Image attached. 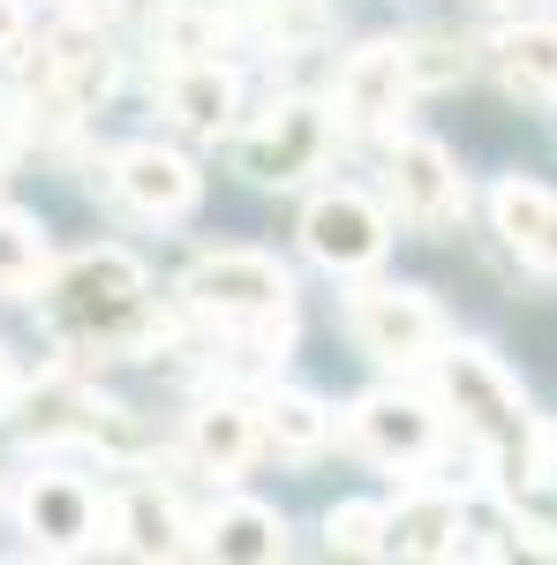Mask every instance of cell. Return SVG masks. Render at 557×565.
I'll use <instances>...</instances> for the list:
<instances>
[{
	"instance_id": "1",
	"label": "cell",
	"mask_w": 557,
	"mask_h": 565,
	"mask_svg": "<svg viewBox=\"0 0 557 565\" xmlns=\"http://www.w3.org/2000/svg\"><path fill=\"white\" fill-rule=\"evenodd\" d=\"M39 302L68 348L106 354V362H136L167 340V317L151 309V279L129 249H84V257L53 264Z\"/></svg>"
},
{
	"instance_id": "2",
	"label": "cell",
	"mask_w": 557,
	"mask_h": 565,
	"mask_svg": "<svg viewBox=\"0 0 557 565\" xmlns=\"http://www.w3.org/2000/svg\"><path fill=\"white\" fill-rule=\"evenodd\" d=\"M181 295H189V309L249 332L264 348H287V332H294V279L264 249H212V257H196L189 279H181Z\"/></svg>"
},
{
	"instance_id": "3",
	"label": "cell",
	"mask_w": 557,
	"mask_h": 565,
	"mask_svg": "<svg viewBox=\"0 0 557 565\" xmlns=\"http://www.w3.org/2000/svg\"><path fill=\"white\" fill-rule=\"evenodd\" d=\"M234 159H242V174L264 181V189H294V181H309L332 159V114H324L317 98H279V106H264L257 121L242 129Z\"/></svg>"
},
{
	"instance_id": "4",
	"label": "cell",
	"mask_w": 557,
	"mask_h": 565,
	"mask_svg": "<svg viewBox=\"0 0 557 565\" xmlns=\"http://www.w3.org/2000/svg\"><path fill=\"white\" fill-rule=\"evenodd\" d=\"M429 362H437V392H444V407L460 415V430L482 437L490 452L519 445V430H527V399H519V385L497 370V354H482V348H437Z\"/></svg>"
},
{
	"instance_id": "5",
	"label": "cell",
	"mask_w": 557,
	"mask_h": 565,
	"mask_svg": "<svg viewBox=\"0 0 557 565\" xmlns=\"http://www.w3.org/2000/svg\"><path fill=\"white\" fill-rule=\"evenodd\" d=\"M15 407H23V430L39 445H98V452H136L143 445L129 407L76 385V377H45V385L15 392Z\"/></svg>"
},
{
	"instance_id": "6",
	"label": "cell",
	"mask_w": 557,
	"mask_h": 565,
	"mask_svg": "<svg viewBox=\"0 0 557 565\" xmlns=\"http://www.w3.org/2000/svg\"><path fill=\"white\" fill-rule=\"evenodd\" d=\"M346 332L377 362H429L444 348V309L422 287H354L346 295Z\"/></svg>"
},
{
	"instance_id": "7",
	"label": "cell",
	"mask_w": 557,
	"mask_h": 565,
	"mask_svg": "<svg viewBox=\"0 0 557 565\" xmlns=\"http://www.w3.org/2000/svg\"><path fill=\"white\" fill-rule=\"evenodd\" d=\"M301 249L324 264V271H340V279H362V271L385 264L392 226L362 189H324V196L301 212Z\"/></svg>"
},
{
	"instance_id": "8",
	"label": "cell",
	"mask_w": 557,
	"mask_h": 565,
	"mask_svg": "<svg viewBox=\"0 0 557 565\" xmlns=\"http://www.w3.org/2000/svg\"><path fill=\"white\" fill-rule=\"evenodd\" d=\"M15 513H23L31 551H45V558H84L106 543V498L76 476H31Z\"/></svg>"
},
{
	"instance_id": "9",
	"label": "cell",
	"mask_w": 557,
	"mask_h": 565,
	"mask_svg": "<svg viewBox=\"0 0 557 565\" xmlns=\"http://www.w3.org/2000/svg\"><path fill=\"white\" fill-rule=\"evenodd\" d=\"M385 189H392V212L407 218V226H452L460 204H468V189H460V167L444 159V143H429V136H399L392 143V167H385Z\"/></svg>"
},
{
	"instance_id": "10",
	"label": "cell",
	"mask_w": 557,
	"mask_h": 565,
	"mask_svg": "<svg viewBox=\"0 0 557 565\" xmlns=\"http://www.w3.org/2000/svg\"><path fill=\"white\" fill-rule=\"evenodd\" d=\"M346 437L377 460V468H429L437 460V415H429L422 399H407V392H362L354 407H346Z\"/></svg>"
},
{
	"instance_id": "11",
	"label": "cell",
	"mask_w": 557,
	"mask_h": 565,
	"mask_svg": "<svg viewBox=\"0 0 557 565\" xmlns=\"http://www.w3.org/2000/svg\"><path fill=\"white\" fill-rule=\"evenodd\" d=\"M114 196L129 204L136 218H189L196 212V196H204V181H196V167L181 159V151H167V143H129L121 159H114Z\"/></svg>"
},
{
	"instance_id": "12",
	"label": "cell",
	"mask_w": 557,
	"mask_h": 565,
	"mask_svg": "<svg viewBox=\"0 0 557 565\" xmlns=\"http://www.w3.org/2000/svg\"><path fill=\"white\" fill-rule=\"evenodd\" d=\"M106 543L121 558H181L189 551V527H181V505L151 476H129L114 498H106Z\"/></svg>"
},
{
	"instance_id": "13",
	"label": "cell",
	"mask_w": 557,
	"mask_h": 565,
	"mask_svg": "<svg viewBox=\"0 0 557 565\" xmlns=\"http://www.w3.org/2000/svg\"><path fill=\"white\" fill-rule=\"evenodd\" d=\"M159 98H167V121L181 136H218V129H234L242 84H234V68L218 53H189V61H167Z\"/></svg>"
},
{
	"instance_id": "14",
	"label": "cell",
	"mask_w": 557,
	"mask_h": 565,
	"mask_svg": "<svg viewBox=\"0 0 557 565\" xmlns=\"http://www.w3.org/2000/svg\"><path fill=\"white\" fill-rule=\"evenodd\" d=\"M415 98V68H407V45H362L340 76V114L346 129H392L399 106Z\"/></svg>"
},
{
	"instance_id": "15",
	"label": "cell",
	"mask_w": 557,
	"mask_h": 565,
	"mask_svg": "<svg viewBox=\"0 0 557 565\" xmlns=\"http://www.w3.org/2000/svg\"><path fill=\"white\" fill-rule=\"evenodd\" d=\"M257 445H264V415L242 407V399H212V407L189 415V460L212 482H242L249 460H257Z\"/></svg>"
},
{
	"instance_id": "16",
	"label": "cell",
	"mask_w": 557,
	"mask_h": 565,
	"mask_svg": "<svg viewBox=\"0 0 557 565\" xmlns=\"http://www.w3.org/2000/svg\"><path fill=\"white\" fill-rule=\"evenodd\" d=\"M490 212H497V234L513 242L535 271H557V196L535 189V181H497L490 189Z\"/></svg>"
},
{
	"instance_id": "17",
	"label": "cell",
	"mask_w": 557,
	"mask_h": 565,
	"mask_svg": "<svg viewBox=\"0 0 557 565\" xmlns=\"http://www.w3.org/2000/svg\"><path fill=\"white\" fill-rule=\"evenodd\" d=\"M204 551L212 558H287V521L271 513V505H257V498H226L212 521H204Z\"/></svg>"
},
{
	"instance_id": "18",
	"label": "cell",
	"mask_w": 557,
	"mask_h": 565,
	"mask_svg": "<svg viewBox=\"0 0 557 565\" xmlns=\"http://www.w3.org/2000/svg\"><path fill=\"white\" fill-rule=\"evenodd\" d=\"M53 279V242L31 212L0 204V302H39Z\"/></svg>"
},
{
	"instance_id": "19",
	"label": "cell",
	"mask_w": 557,
	"mask_h": 565,
	"mask_svg": "<svg viewBox=\"0 0 557 565\" xmlns=\"http://www.w3.org/2000/svg\"><path fill=\"white\" fill-rule=\"evenodd\" d=\"M497 76L513 98L557 106V23H519L497 39Z\"/></svg>"
},
{
	"instance_id": "20",
	"label": "cell",
	"mask_w": 557,
	"mask_h": 565,
	"mask_svg": "<svg viewBox=\"0 0 557 565\" xmlns=\"http://www.w3.org/2000/svg\"><path fill=\"white\" fill-rule=\"evenodd\" d=\"M460 535H468V513L452 498H415L399 505L385 551H407V558H460Z\"/></svg>"
},
{
	"instance_id": "21",
	"label": "cell",
	"mask_w": 557,
	"mask_h": 565,
	"mask_svg": "<svg viewBox=\"0 0 557 565\" xmlns=\"http://www.w3.org/2000/svg\"><path fill=\"white\" fill-rule=\"evenodd\" d=\"M257 415H264V437H271L279 452H294V460L324 452V437H332V415H324V399H309V392H271Z\"/></svg>"
},
{
	"instance_id": "22",
	"label": "cell",
	"mask_w": 557,
	"mask_h": 565,
	"mask_svg": "<svg viewBox=\"0 0 557 565\" xmlns=\"http://www.w3.org/2000/svg\"><path fill=\"white\" fill-rule=\"evenodd\" d=\"M151 39L167 61H189V53H218L226 45V15L204 8V0H167L159 8V23H151Z\"/></svg>"
},
{
	"instance_id": "23",
	"label": "cell",
	"mask_w": 557,
	"mask_h": 565,
	"mask_svg": "<svg viewBox=\"0 0 557 565\" xmlns=\"http://www.w3.org/2000/svg\"><path fill=\"white\" fill-rule=\"evenodd\" d=\"M324 535H332V551H346V558H369V551H385L392 513H385V505H369V498H346V505H332Z\"/></svg>"
},
{
	"instance_id": "24",
	"label": "cell",
	"mask_w": 557,
	"mask_h": 565,
	"mask_svg": "<svg viewBox=\"0 0 557 565\" xmlns=\"http://www.w3.org/2000/svg\"><path fill=\"white\" fill-rule=\"evenodd\" d=\"M513 452H519V460H513L519 490H550V482H557V415H543V423L527 415V430H519Z\"/></svg>"
},
{
	"instance_id": "25",
	"label": "cell",
	"mask_w": 557,
	"mask_h": 565,
	"mask_svg": "<svg viewBox=\"0 0 557 565\" xmlns=\"http://www.w3.org/2000/svg\"><path fill=\"white\" fill-rule=\"evenodd\" d=\"M23 45H31V8H23V0H0V53L15 61Z\"/></svg>"
},
{
	"instance_id": "26",
	"label": "cell",
	"mask_w": 557,
	"mask_h": 565,
	"mask_svg": "<svg viewBox=\"0 0 557 565\" xmlns=\"http://www.w3.org/2000/svg\"><path fill=\"white\" fill-rule=\"evenodd\" d=\"M519 543H527V551H543V558H557V535L543 521H519Z\"/></svg>"
},
{
	"instance_id": "27",
	"label": "cell",
	"mask_w": 557,
	"mask_h": 565,
	"mask_svg": "<svg viewBox=\"0 0 557 565\" xmlns=\"http://www.w3.org/2000/svg\"><path fill=\"white\" fill-rule=\"evenodd\" d=\"M15 136H23V129H15V114L0 106V174H8V159H15Z\"/></svg>"
},
{
	"instance_id": "28",
	"label": "cell",
	"mask_w": 557,
	"mask_h": 565,
	"mask_svg": "<svg viewBox=\"0 0 557 565\" xmlns=\"http://www.w3.org/2000/svg\"><path fill=\"white\" fill-rule=\"evenodd\" d=\"M15 392H23V385H15V362H8V348H0V415L15 407Z\"/></svg>"
},
{
	"instance_id": "29",
	"label": "cell",
	"mask_w": 557,
	"mask_h": 565,
	"mask_svg": "<svg viewBox=\"0 0 557 565\" xmlns=\"http://www.w3.org/2000/svg\"><path fill=\"white\" fill-rule=\"evenodd\" d=\"M61 8H76V0H61Z\"/></svg>"
}]
</instances>
